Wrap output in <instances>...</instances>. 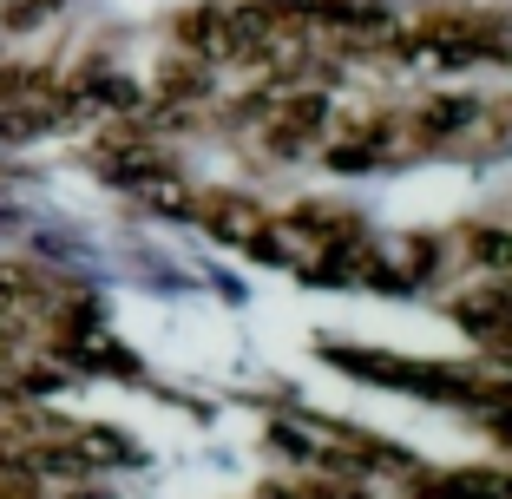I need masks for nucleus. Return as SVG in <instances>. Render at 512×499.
<instances>
[{"mask_svg": "<svg viewBox=\"0 0 512 499\" xmlns=\"http://www.w3.org/2000/svg\"><path fill=\"white\" fill-rule=\"evenodd\" d=\"M394 138H401V125L394 119H348L342 132L329 138V165L335 171H375V165H388V152H394Z\"/></svg>", "mask_w": 512, "mask_h": 499, "instance_id": "obj_1", "label": "nucleus"}, {"mask_svg": "<svg viewBox=\"0 0 512 499\" xmlns=\"http://www.w3.org/2000/svg\"><path fill=\"white\" fill-rule=\"evenodd\" d=\"M473 125H486V106H480V99H427V106L414 112V132H421V145L467 138Z\"/></svg>", "mask_w": 512, "mask_h": 499, "instance_id": "obj_2", "label": "nucleus"}, {"mask_svg": "<svg viewBox=\"0 0 512 499\" xmlns=\"http://www.w3.org/2000/svg\"><path fill=\"white\" fill-rule=\"evenodd\" d=\"M460 243H467L473 270H493V276H499V270H512V230H499V224H473Z\"/></svg>", "mask_w": 512, "mask_h": 499, "instance_id": "obj_3", "label": "nucleus"}, {"mask_svg": "<svg viewBox=\"0 0 512 499\" xmlns=\"http://www.w3.org/2000/svg\"><path fill=\"white\" fill-rule=\"evenodd\" d=\"M53 7H60V0H14V7L0 14V27H7V33H27V27H40Z\"/></svg>", "mask_w": 512, "mask_h": 499, "instance_id": "obj_4", "label": "nucleus"}]
</instances>
